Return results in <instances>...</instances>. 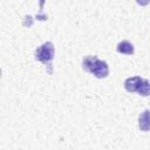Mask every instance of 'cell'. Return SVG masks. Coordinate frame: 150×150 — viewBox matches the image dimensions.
<instances>
[{"mask_svg": "<svg viewBox=\"0 0 150 150\" xmlns=\"http://www.w3.org/2000/svg\"><path fill=\"white\" fill-rule=\"evenodd\" d=\"M83 69L93 73L98 79L105 77L109 74V68L107 62L98 60L96 56H86L83 59Z\"/></svg>", "mask_w": 150, "mask_h": 150, "instance_id": "cell-1", "label": "cell"}, {"mask_svg": "<svg viewBox=\"0 0 150 150\" xmlns=\"http://www.w3.org/2000/svg\"><path fill=\"white\" fill-rule=\"evenodd\" d=\"M53 56H54V46L52 42H45L35 50V59L43 63H48L49 61H52Z\"/></svg>", "mask_w": 150, "mask_h": 150, "instance_id": "cell-2", "label": "cell"}, {"mask_svg": "<svg viewBox=\"0 0 150 150\" xmlns=\"http://www.w3.org/2000/svg\"><path fill=\"white\" fill-rule=\"evenodd\" d=\"M143 82V79H141L139 76H134V77H129L125 80L124 82V88L128 91H137L138 88L141 87Z\"/></svg>", "mask_w": 150, "mask_h": 150, "instance_id": "cell-3", "label": "cell"}, {"mask_svg": "<svg viewBox=\"0 0 150 150\" xmlns=\"http://www.w3.org/2000/svg\"><path fill=\"white\" fill-rule=\"evenodd\" d=\"M138 125H139V129L143 131L150 130V110H144L139 115Z\"/></svg>", "mask_w": 150, "mask_h": 150, "instance_id": "cell-4", "label": "cell"}, {"mask_svg": "<svg viewBox=\"0 0 150 150\" xmlns=\"http://www.w3.org/2000/svg\"><path fill=\"white\" fill-rule=\"evenodd\" d=\"M117 52L123 54H132L134 53V46L129 41H122L117 45Z\"/></svg>", "mask_w": 150, "mask_h": 150, "instance_id": "cell-5", "label": "cell"}, {"mask_svg": "<svg viewBox=\"0 0 150 150\" xmlns=\"http://www.w3.org/2000/svg\"><path fill=\"white\" fill-rule=\"evenodd\" d=\"M137 93H138L139 95H142V96H148V95H150V82H149L148 80H143V82H142L141 87L138 88Z\"/></svg>", "mask_w": 150, "mask_h": 150, "instance_id": "cell-6", "label": "cell"}]
</instances>
